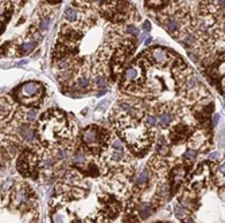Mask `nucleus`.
Segmentation results:
<instances>
[{
  "mask_svg": "<svg viewBox=\"0 0 225 223\" xmlns=\"http://www.w3.org/2000/svg\"><path fill=\"white\" fill-rule=\"evenodd\" d=\"M78 86L81 89H86L88 86H89V81H88L86 78H80L78 79Z\"/></svg>",
  "mask_w": 225,
  "mask_h": 223,
  "instance_id": "obj_19",
  "label": "nucleus"
},
{
  "mask_svg": "<svg viewBox=\"0 0 225 223\" xmlns=\"http://www.w3.org/2000/svg\"><path fill=\"white\" fill-rule=\"evenodd\" d=\"M74 163L77 165H82L84 164V155L81 152H77L74 155Z\"/></svg>",
  "mask_w": 225,
  "mask_h": 223,
  "instance_id": "obj_16",
  "label": "nucleus"
},
{
  "mask_svg": "<svg viewBox=\"0 0 225 223\" xmlns=\"http://www.w3.org/2000/svg\"><path fill=\"white\" fill-rule=\"evenodd\" d=\"M146 122H147V125H155L156 118L154 117V116H147L146 117Z\"/></svg>",
  "mask_w": 225,
  "mask_h": 223,
  "instance_id": "obj_21",
  "label": "nucleus"
},
{
  "mask_svg": "<svg viewBox=\"0 0 225 223\" xmlns=\"http://www.w3.org/2000/svg\"><path fill=\"white\" fill-rule=\"evenodd\" d=\"M150 57L156 65H159V66H166L169 62H170V55H169L167 50L160 49V47H154V49L150 51Z\"/></svg>",
  "mask_w": 225,
  "mask_h": 223,
  "instance_id": "obj_6",
  "label": "nucleus"
},
{
  "mask_svg": "<svg viewBox=\"0 0 225 223\" xmlns=\"http://www.w3.org/2000/svg\"><path fill=\"white\" fill-rule=\"evenodd\" d=\"M82 141L89 149L100 151L106 141V132L97 126H88L82 132Z\"/></svg>",
  "mask_w": 225,
  "mask_h": 223,
  "instance_id": "obj_3",
  "label": "nucleus"
},
{
  "mask_svg": "<svg viewBox=\"0 0 225 223\" xmlns=\"http://www.w3.org/2000/svg\"><path fill=\"white\" fill-rule=\"evenodd\" d=\"M35 117H36V112H35V110H28V113H27V120H28V121H32Z\"/></svg>",
  "mask_w": 225,
  "mask_h": 223,
  "instance_id": "obj_22",
  "label": "nucleus"
},
{
  "mask_svg": "<svg viewBox=\"0 0 225 223\" xmlns=\"http://www.w3.org/2000/svg\"><path fill=\"white\" fill-rule=\"evenodd\" d=\"M147 180H148V172H147V169H146L136 177V184L140 185V187H143V185L147 184Z\"/></svg>",
  "mask_w": 225,
  "mask_h": 223,
  "instance_id": "obj_12",
  "label": "nucleus"
},
{
  "mask_svg": "<svg viewBox=\"0 0 225 223\" xmlns=\"http://www.w3.org/2000/svg\"><path fill=\"white\" fill-rule=\"evenodd\" d=\"M124 140L128 143L132 149L135 152H142L148 149L150 139H148V129L144 125L136 124V122H130L127 125H123L121 128Z\"/></svg>",
  "mask_w": 225,
  "mask_h": 223,
  "instance_id": "obj_1",
  "label": "nucleus"
},
{
  "mask_svg": "<svg viewBox=\"0 0 225 223\" xmlns=\"http://www.w3.org/2000/svg\"><path fill=\"white\" fill-rule=\"evenodd\" d=\"M10 112V106L8 102H6V99H0V120L4 118Z\"/></svg>",
  "mask_w": 225,
  "mask_h": 223,
  "instance_id": "obj_11",
  "label": "nucleus"
},
{
  "mask_svg": "<svg viewBox=\"0 0 225 223\" xmlns=\"http://www.w3.org/2000/svg\"><path fill=\"white\" fill-rule=\"evenodd\" d=\"M125 31H127L128 34H134L135 36H138V35H139V30L136 28V27H134V26H128Z\"/></svg>",
  "mask_w": 225,
  "mask_h": 223,
  "instance_id": "obj_20",
  "label": "nucleus"
},
{
  "mask_svg": "<svg viewBox=\"0 0 225 223\" xmlns=\"http://www.w3.org/2000/svg\"><path fill=\"white\" fill-rule=\"evenodd\" d=\"M142 75H143V71L140 69L139 65H132L131 67H128L125 70L124 75H123V79H124V83L130 85V83H136L142 79Z\"/></svg>",
  "mask_w": 225,
  "mask_h": 223,
  "instance_id": "obj_5",
  "label": "nucleus"
},
{
  "mask_svg": "<svg viewBox=\"0 0 225 223\" xmlns=\"http://www.w3.org/2000/svg\"><path fill=\"white\" fill-rule=\"evenodd\" d=\"M147 3H148L150 7H152V8H158V7H162L166 3V0H147Z\"/></svg>",
  "mask_w": 225,
  "mask_h": 223,
  "instance_id": "obj_15",
  "label": "nucleus"
},
{
  "mask_svg": "<svg viewBox=\"0 0 225 223\" xmlns=\"http://www.w3.org/2000/svg\"><path fill=\"white\" fill-rule=\"evenodd\" d=\"M43 94V86L38 82H26L18 89V98L23 103H34Z\"/></svg>",
  "mask_w": 225,
  "mask_h": 223,
  "instance_id": "obj_4",
  "label": "nucleus"
},
{
  "mask_svg": "<svg viewBox=\"0 0 225 223\" xmlns=\"http://www.w3.org/2000/svg\"><path fill=\"white\" fill-rule=\"evenodd\" d=\"M65 19L66 20H69V22H76L77 20V16H78V12H77V10L76 8H68L65 11Z\"/></svg>",
  "mask_w": 225,
  "mask_h": 223,
  "instance_id": "obj_10",
  "label": "nucleus"
},
{
  "mask_svg": "<svg viewBox=\"0 0 225 223\" xmlns=\"http://www.w3.org/2000/svg\"><path fill=\"white\" fill-rule=\"evenodd\" d=\"M92 3H96V4H110L112 0H90Z\"/></svg>",
  "mask_w": 225,
  "mask_h": 223,
  "instance_id": "obj_23",
  "label": "nucleus"
},
{
  "mask_svg": "<svg viewBox=\"0 0 225 223\" xmlns=\"http://www.w3.org/2000/svg\"><path fill=\"white\" fill-rule=\"evenodd\" d=\"M189 135H190V129L187 128L186 125L181 124L170 133V140H171V143H174V144H179V143H182Z\"/></svg>",
  "mask_w": 225,
  "mask_h": 223,
  "instance_id": "obj_7",
  "label": "nucleus"
},
{
  "mask_svg": "<svg viewBox=\"0 0 225 223\" xmlns=\"http://www.w3.org/2000/svg\"><path fill=\"white\" fill-rule=\"evenodd\" d=\"M170 121H171V116H170L169 113H166V112H163V113H160V114H159V122H160V125L167 126L169 124H170Z\"/></svg>",
  "mask_w": 225,
  "mask_h": 223,
  "instance_id": "obj_14",
  "label": "nucleus"
},
{
  "mask_svg": "<svg viewBox=\"0 0 225 223\" xmlns=\"http://www.w3.org/2000/svg\"><path fill=\"white\" fill-rule=\"evenodd\" d=\"M36 46V42H28V43H24V44H22V51H20V54H27V53H30V51H32L34 50V47Z\"/></svg>",
  "mask_w": 225,
  "mask_h": 223,
  "instance_id": "obj_13",
  "label": "nucleus"
},
{
  "mask_svg": "<svg viewBox=\"0 0 225 223\" xmlns=\"http://www.w3.org/2000/svg\"><path fill=\"white\" fill-rule=\"evenodd\" d=\"M11 12H12V8H11V6H10L8 10L6 8V11L3 12V15H0V34H2V32L4 31L6 23L8 22V19L11 18Z\"/></svg>",
  "mask_w": 225,
  "mask_h": 223,
  "instance_id": "obj_9",
  "label": "nucleus"
},
{
  "mask_svg": "<svg viewBox=\"0 0 225 223\" xmlns=\"http://www.w3.org/2000/svg\"><path fill=\"white\" fill-rule=\"evenodd\" d=\"M143 28H144V30H146V31H150L151 26H150V23H148V22H146V23H144V27H143Z\"/></svg>",
  "mask_w": 225,
  "mask_h": 223,
  "instance_id": "obj_24",
  "label": "nucleus"
},
{
  "mask_svg": "<svg viewBox=\"0 0 225 223\" xmlns=\"http://www.w3.org/2000/svg\"><path fill=\"white\" fill-rule=\"evenodd\" d=\"M40 132H42L43 139H46L49 141L64 139V137L68 135V131H66V121H65L64 114L49 113L42 121Z\"/></svg>",
  "mask_w": 225,
  "mask_h": 223,
  "instance_id": "obj_2",
  "label": "nucleus"
},
{
  "mask_svg": "<svg viewBox=\"0 0 225 223\" xmlns=\"http://www.w3.org/2000/svg\"><path fill=\"white\" fill-rule=\"evenodd\" d=\"M94 82H96V85H97L98 87H104L105 86V77H97L94 79Z\"/></svg>",
  "mask_w": 225,
  "mask_h": 223,
  "instance_id": "obj_18",
  "label": "nucleus"
},
{
  "mask_svg": "<svg viewBox=\"0 0 225 223\" xmlns=\"http://www.w3.org/2000/svg\"><path fill=\"white\" fill-rule=\"evenodd\" d=\"M14 202L16 206H20L22 203L28 202V192L26 188H16L15 194H14Z\"/></svg>",
  "mask_w": 225,
  "mask_h": 223,
  "instance_id": "obj_8",
  "label": "nucleus"
},
{
  "mask_svg": "<svg viewBox=\"0 0 225 223\" xmlns=\"http://www.w3.org/2000/svg\"><path fill=\"white\" fill-rule=\"evenodd\" d=\"M185 157L187 159V160H194L195 157H197V153H195V151H193V149H189L185 153Z\"/></svg>",
  "mask_w": 225,
  "mask_h": 223,
  "instance_id": "obj_17",
  "label": "nucleus"
}]
</instances>
